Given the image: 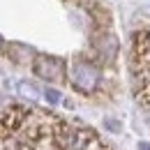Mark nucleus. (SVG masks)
<instances>
[{"label":"nucleus","instance_id":"f257e3e1","mask_svg":"<svg viewBox=\"0 0 150 150\" xmlns=\"http://www.w3.org/2000/svg\"><path fill=\"white\" fill-rule=\"evenodd\" d=\"M134 58H136V74L141 81V93L143 102H150V28L141 30L134 37Z\"/></svg>","mask_w":150,"mask_h":150},{"label":"nucleus","instance_id":"f03ea898","mask_svg":"<svg viewBox=\"0 0 150 150\" xmlns=\"http://www.w3.org/2000/svg\"><path fill=\"white\" fill-rule=\"evenodd\" d=\"M69 83L79 93L93 95L99 88V83H102V74H99V69L93 62H88L83 58H76L72 62V69H69Z\"/></svg>","mask_w":150,"mask_h":150},{"label":"nucleus","instance_id":"7ed1b4c3","mask_svg":"<svg viewBox=\"0 0 150 150\" xmlns=\"http://www.w3.org/2000/svg\"><path fill=\"white\" fill-rule=\"evenodd\" d=\"M33 72L44 81H62L65 79V62L53 56H35Z\"/></svg>","mask_w":150,"mask_h":150},{"label":"nucleus","instance_id":"20e7f679","mask_svg":"<svg viewBox=\"0 0 150 150\" xmlns=\"http://www.w3.org/2000/svg\"><path fill=\"white\" fill-rule=\"evenodd\" d=\"M33 56H35V51L30 46H23V44H12L9 46V58H14L16 62H30Z\"/></svg>","mask_w":150,"mask_h":150},{"label":"nucleus","instance_id":"39448f33","mask_svg":"<svg viewBox=\"0 0 150 150\" xmlns=\"http://www.w3.org/2000/svg\"><path fill=\"white\" fill-rule=\"evenodd\" d=\"M44 97H46V102H49V104H58V102H60V93L53 90V88H46Z\"/></svg>","mask_w":150,"mask_h":150},{"label":"nucleus","instance_id":"423d86ee","mask_svg":"<svg viewBox=\"0 0 150 150\" xmlns=\"http://www.w3.org/2000/svg\"><path fill=\"white\" fill-rule=\"evenodd\" d=\"M21 93H23V95H28L30 99H35V97H37V90H35L33 86H28V83H21Z\"/></svg>","mask_w":150,"mask_h":150},{"label":"nucleus","instance_id":"0eeeda50","mask_svg":"<svg viewBox=\"0 0 150 150\" xmlns=\"http://www.w3.org/2000/svg\"><path fill=\"white\" fill-rule=\"evenodd\" d=\"M139 150H150V143H148V141H143V143H139Z\"/></svg>","mask_w":150,"mask_h":150},{"label":"nucleus","instance_id":"6e6552de","mask_svg":"<svg viewBox=\"0 0 150 150\" xmlns=\"http://www.w3.org/2000/svg\"><path fill=\"white\" fill-rule=\"evenodd\" d=\"M0 46H2V39H0Z\"/></svg>","mask_w":150,"mask_h":150}]
</instances>
